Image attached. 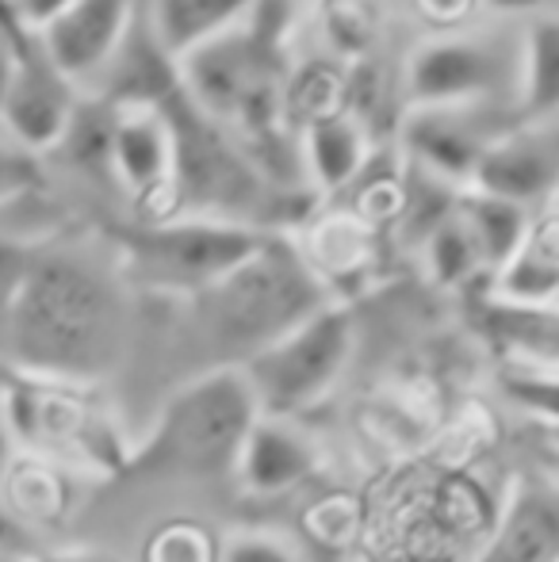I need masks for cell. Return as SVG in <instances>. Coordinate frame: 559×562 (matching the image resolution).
<instances>
[{
	"label": "cell",
	"instance_id": "cell-1",
	"mask_svg": "<svg viewBox=\"0 0 559 562\" xmlns=\"http://www.w3.org/2000/svg\"><path fill=\"white\" fill-rule=\"evenodd\" d=\"M123 337V288L77 252L23 257L0 283V340L20 371L92 383L115 368Z\"/></svg>",
	"mask_w": 559,
	"mask_h": 562
},
{
	"label": "cell",
	"instance_id": "cell-2",
	"mask_svg": "<svg viewBox=\"0 0 559 562\" xmlns=\"http://www.w3.org/2000/svg\"><path fill=\"white\" fill-rule=\"evenodd\" d=\"M261 402L242 363H219L188 379L157 414L149 437L135 445L120 479L131 482H219L238 471Z\"/></svg>",
	"mask_w": 559,
	"mask_h": 562
},
{
	"label": "cell",
	"instance_id": "cell-3",
	"mask_svg": "<svg viewBox=\"0 0 559 562\" xmlns=\"http://www.w3.org/2000/svg\"><path fill=\"white\" fill-rule=\"evenodd\" d=\"M326 303L334 299L314 265L277 234L265 237L261 249L223 280L192 295L195 322L219 352L231 356V363L249 360L257 348L272 345Z\"/></svg>",
	"mask_w": 559,
	"mask_h": 562
},
{
	"label": "cell",
	"instance_id": "cell-4",
	"mask_svg": "<svg viewBox=\"0 0 559 562\" xmlns=\"http://www.w3.org/2000/svg\"><path fill=\"white\" fill-rule=\"evenodd\" d=\"M85 386L31 371L0 383L8 437L20 451L51 456L81 474H123L135 445H123L112 417Z\"/></svg>",
	"mask_w": 559,
	"mask_h": 562
},
{
	"label": "cell",
	"instance_id": "cell-5",
	"mask_svg": "<svg viewBox=\"0 0 559 562\" xmlns=\"http://www.w3.org/2000/svg\"><path fill=\"white\" fill-rule=\"evenodd\" d=\"M269 229L223 215H161L149 226L123 229V272L149 291L165 295H200L231 268L254 257Z\"/></svg>",
	"mask_w": 559,
	"mask_h": 562
},
{
	"label": "cell",
	"instance_id": "cell-6",
	"mask_svg": "<svg viewBox=\"0 0 559 562\" xmlns=\"http://www.w3.org/2000/svg\"><path fill=\"white\" fill-rule=\"evenodd\" d=\"M353 345H357L353 314L326 303L272 345L257 348L249 360H242V368L265 414L291 417L334 391V383L349 368Z\"/></svg>",
	"mask_w": 559,
	"mask_h": 562
},
{
	"label": "cell",
	"instance_id": "cell-7",
	"mask_svg": "<svg viewBox=\"0 0 559 562\" xmlns=\"http://www.w3.org/2000/svg\"><path fill=\"white\" fill-rule=\"evenodd\" d=\"M172 126V146H177V165H172V203L192 211V215H223L234 218L242 207L261 195L254 165L242 157L238 146L223 134V123L208 115L180 85L161 104Z\"/></svg>",
	"mask_w": 559,
	"mask_h": 562
},
{
	"label": "cell",
	"instance_id": "cell-8",
	"mask_svg": "<svg viewBox=\"0 0 559 562\" xmlns=\"http://www.w3.org/2000/svg\"><path fill=\"white\" fill-rule=\"evenodd\" d=\"M506 89L510 97L517 92V43L502 46L491 35L440 31L406 58L411 108L494 104Z\"/></svg>",
	"mask_w": 559,
	"mask_h": 562
},
{
	"label": "cell",
	"instance_id": "cell-9",
	"mask_svg": "<svg viewBox=\"0 0 559 562\" xmlns=\"http://www.w3.org/2000/svg\"><path fill=\"white\" fill-rule=\"evenodd\" d=\"M506 131L510 126L491 112V104L411 108L403 126V149L422 172L468 188L487 146Z\"/></svg>",
	"mask_w": 559,
	"mask_h": 562
},
{
	"label": "cell",
	"instance_id": "cell-10",
	"mask_svg": "<svg viewBox=\"0 0 559 562\" xmlns=\"http://www.w3.org/2000/svg\"><path fill=\"white\" fill-rule=\"evenodd\" d=\"M77 85L43 54L38 38L31 35L20 46V66H15L12 89L0 108V131L20 142L27 154H51L66 138L69 119L77 112Z\"/></svg>",
	"mask_w": 559,
	"mask_h": 562
},
{
	"label": "cell",
	"instance_id": "cell-11",
	"mask_svg": "<svg viewBox=\"0 0 559 562\" xmlns=\"http://www.w3.org/2000/svg\"><path fill=\"white\" fill-rule=\"evenodd\" d=\"M142 0H74L38 31L43 54L74 85H97L138 20Z\"/></svg>",
	"mask_w": 559,
	"mask_h": 562
},
{
	"label": "cell",
	"instance_id": "cell-12",
	"mask_svg": "<svg viewBox=\"0 0 559 562\" xmlns=\"http://www.w3.org/2000/svg\"><path fill=\"white\" fill-rule=\"evenodd\" d=\"M476 562H559V474H522L510 486Z\"/></svg>",
	"mask_w": 559,
	"mask_h": 562
},
{
	"label": "cell",
	"instance_id": "cell-13",
	"mask_svg": "<svg viewBox=\"0 0 559 562\" xmlns=\"http://www.w3.org/2000/svg\"><path fill=\"white\" fill-rule=\"evenodd\" d=\"M468 188H483L533 207L559 188V138L545 131V123H514L487 146Z\"/></svg>",
	"mask_w": 559,
	"mask_h": 562
},
{
	"label": "cell",
	"instance_id": "cell-14",
	"mask_svg": "<svg viewBox=\"0 0 559 562\" xmlns=\"http://www.w3.org/2000/svg\"><path fill=\"white\" fill-rule=\"evenodd\" d=\"M172 126L161 108H120L112 138V172L135 200L149 203L154 195L172 200Z\"/></svg>",
	"mask_w": 559,
	"mask_h": 562
},
{
	"label": "cell",
	"instance_id": "cell-15",
	"mask_svg": "<svg viewBox=\"0 0 559 562\" xmlns=\"http://www.w3.org/2000/svg\"><path fill=\"white\" fill-rule=\"evenodd\" d=\"M314 471H318V448L311 445V437H303L288 417L261 414L254 422V429H249L246 445H242L234 479L249 494L272 497L299 486Z\"/></svg>",
	"mask_w": 559,
	"mask_h": 562
},
{
	"label": "cell",
	"instance_id": "cell-16",
	"mask_svg": "<svg viewBox=\"0 0 559 562\" xmlns=\"http://www.w3.org/2000/svg\"><path fill=\"white\" fill-rule=\"evenodd\" d=\"M77 479H81V471L58 463V459L20 451V456H8V463L0 467V497L35 532L58 528L74 513Z\"/></svg>",
	"mask_w": 559,
	"mask_h": 562
},
{
	"label": "cell",
	"instance_id": "cell-17",
	"mask_svg": "<svg viewBox=\"0 0 559 562\" xmlns=\"http://www.w3.org/2000/svg\"><path fill=\"white\" fill-rule=\"evenodd\" d=\"M559 115V12H533L517 35L514 119L525 126Z\"/></svg>",
	"mask_w": 559,
	"mask_h": 562
},
{
	"label": "cell",
	"instance_id": "cell-18",
	"mask_svg": "<svg viewBox=\"0 0 559 562\" xmlns=\"http://www.w3.org/2000/svg\"><path fill=\"white\" fill-rule=\"evenodd\" d=\"M299 157H303L314 188L337 192V188H345L360 169H365L368 138L349 115L329 108V112H318V115L306 119L303 142H299Z\"/></svg>",
	"mask_w": 559,
	"mask_h": 562
},
{
	"label": "cell",
	"instance_id": "cell-19",
	"mask_svg": "<svg viewBox=\"0 0 559 562\" xmlns=\"http://www.w3.org/2000/svg\"><path fill=\"white\" fill-rule=\"evenodd\" d=\"M254 8L257 0H149L146 12L161 46L180 61L188 50L246 23Z\"/></svg>",
	"mask_w": 559,
	"mask_h": 562
},
{
	"label": "cell",
	"instance_id": "cell-20",
	"mask_svg": "<svg viewBox=\"0 0 559 562\" xmlns=\"http://www.w3.org/2000/svg\"><path fill=\"white\" fill-rule=\"evenodd\" d=\"M483 329L510 360L559 368V303H506L483 306Z\"/></svg>",
	"mask_w": 559,
	"mask_h": 562
},
{
	"label": "cell",
	"instance_id": "cell-21",
	"mask_svg": "<svg viewBox=\"0 0 559 562\" xmlns=\"http://www.w3.org/2000/svg\"><path fill=\"white\" fill-rule=\"evenodd\" d=\"M494 299L559 303V215L533 223L522 249L494 272Z\"/></svg>",
	"mask_w": 559,
	"mask_h": 562
},
{
	"label": "cell",
	"instance_id": "cell-22",
	"mask_svg": "<svg viewBox=\"0 0 559 562\" xmlns=\"http://www.w3.org/2000/svg\"><path fill=\"white\" fill-rule=\"evenodd\" d=\"M456 207H460L463 223H468L479 252H483L487 272H499V268L522 249L533 229V218L525 203L483 192V188H460V203H456Z\"/></svg>",
	"mask_w": 559,
	"mask_h": 562
},
{
	"label": "cell",
	"instance_id": "cell-23",
	"mask_svg": "<svg viewBox=\"0 0 559 562\" xmlns=\"http://www.w3.org/2000/svg\"><path fill=\"white\" fill-rule=\"evenodd\" d=\"M422 252H425V268L429 276L440 283V288H463L471 276L483 272V252H479L476 237H471L468 223H463L460 207L429 229V237L422 241Z\"/></svg>",
	"mask_w": 559,
	"mask_h": 562
},
{
	"label": "cell",
	"instance_id": "cell-24",
	"mask_svg": "<svg viewBox=\"0 0 559 562\" xmlns=\"http://www.w3.org/2000/svg\"><path fill=\"white\" fill-rule=\"evenodd\" d=\"M499 391L517 414L533 417L545 429L559 425V368L510 360L499 375Z\"/></svg>",
	"mask_w": 559,
	"mask_h": 562
},
{
	"label": "cell",
	"instance_id": "cell-25",
	"mask_svg": "<svg viewBox=\"0 0 559 562\" xmlns=\"http://www.w3.org/2000/svg\"><path fill=\"white\" fill-rule=\"evenodd\" d=\"M219 548L200 520H165L146 536L142 562H219Z\"/></svg>",
	"mask_w": 559,
	"mask_h": 562
},
{
	"label": "cell",
	"instance_id": "cell-26",
	"mask_svg": "<svg viewBox=\"0 0 559 562\" xmlns=\"http://www.w3.org/2000/svg\"><path fill=\"white\" fill-rule=\"evenodd\" d=\"M219 562H299L291 543L269 532H234L219 548Z\"/></svg>",
	"mask_w": 559,
	"mask_h": 562
},
{
	"label": "cell",
	"instance_id": "cell-27",
	"mask_svg": "<svg viewBox=\"0 0 559 562\" xmlns=\"http://www.w3.org/2000/svg\"><path fill=\"white\" fill-rule=\"evenodd\" d=\"M38 551L35 543V528L23 525L20 517H15L12 509L4 505V497H0V555L4 559H31Z\"/></svg>",
	"mask_w": 559,
	"mask_h": 562
},
{
	"label": "cell",
	"instance_id": "cell-28",
	"mask_svg": "<svg viewBox=\"0 0 559 562\" xmlns=\"http://www.w3.org/2000/svg\"><path fill=\"white\" fill-rule=\"evenodd\" d=\"M69 4H74V0H4L8 15H12L23 31H31V35H38V31H43L54 15L66 12Z\"/></svg>",
	"mask_w": 559,
	"mask_h": 562
},
{
	"label": "cell",
	"instance_id": "cell-29",
	"mask_svg": "<svg viewBox=\"0 0 559 562\" xmlns=\"http://www.w3.org/2000/svg\"><path fill=\"white\" fill-rule=\"evenodd\" d=\"M476 8H479V0H418V12L437 31H456Z\"/></svg>",
	"mask_w": 559,
	"mask_h": 562
},
{
	"label": "cell",
	"instance_id": "cell-30",
	"mask_svg": "<svg viewBox=\"0 0 559 562\" xmlns=\"http://www.w3.org/2000/svg\"><path fill=\"white\" fill-rule=\"evenodd\" d=\"M20 46H23V38L8 35V27H0V108H4L8 89H12V77H15V66H20Z\"/></svg>",
	"mask_w": 559,
	"mask_h": 562
},
{
	"label": "cell",
	"instance_id": "cell-31",
	"mask_svg": "<svg viewBox=\"0 0 559 562\" xmlns=\"http://www.w3.org/2000/svg\"><path fill=\"white\" fill-rule=\"evenodd\" d=\"M23 562H120L115 555H108V551L100 548H58V551H43L38 548L31 559Z\"/></svg>",
	"mask_w": 559,
	"mask_h": 562
},
{
	"label": "cell",
	"instance_id": "cell-32",
	"mask_svg": "<svg viewBox=\"0 0 559 562\" xmlns=\"http://www.w3.org/2000/svg\"><path fill=\"white\" fill-rule=\"evenodd\" d=\"M483 8H491V12L499 15H533L545 8V0H479Z\"/></svg>",
	"mask_w": 559,
	"mask_h": 562
},
{
	"label": "cell",
	"instance_id": "cell-33",
	"mask_svg": "<svg viewBox=\"0 0 559 562\" xmlns=\"http://www.w3.org/2000/svg\"><path fill=\"white\" fill-rule=\"evenodd\" d=\"M20 157H31L27 149H15V154H8V149H0V188H15V180H20Z\"/></svg>",
	"mask_w": 559,
	"mask_h": 562
},
{
	"label": "cell",
	"instance_id": "cell-34",
	"mask_svg": "<svg viewBox=\"0 0 559 562\" xmlns=\"http://www.w3.org/2000/svg\"><path fill=\"white\" fill-rule=\"evenodd\" d=\"M12 456V437H8V422H4V402H0V467Z\"/></svg>",
	"mask_w": 559,
	"mask_h": 562
},
{
	"label": "cell",
	"instance_id": "cell-35",
	"mask_svg": "<svg viewBox=\"0 0 559 562\" xmlns=\"http://www.w3.org/2000/svg\"><path fill=\"white\" fill-rule=\"evenodd\" d=\"M548 437H552L556 445H559V425H552V429H548Z\"/></svg>",
	"mask_w": 559,
	"mask_h": 562
},
{
	"label": "cell",
	"instance_id": "cell-36",
	"mask_svg": "<svg viewBox=\"0 0 559 562\" xmlns=\"http://www.w3.org/2000/svg\"><path fill=\"white\" fill-rule=\"evenodd\" d=\"M0 562H20V559H4V555H0Z\"/></svg>",
	"mask_w": 559,
	"mask_h": 562
}]
</instances>
